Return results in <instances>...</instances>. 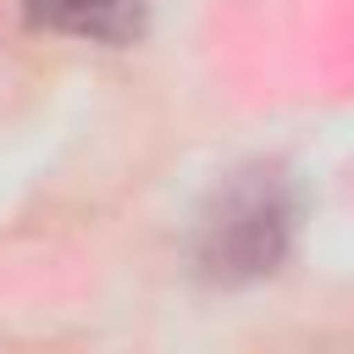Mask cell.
<instances>
[{"instance_id":"6da1fadb","label":"cell","mask_w":354,"mask_h":354,"mask_svg":"<svg viewBox=\"0 0 354 354\" xmlns=\"http://www.w3.org/2000/svg\"><path fill=\"white\" fill-rule=\"evenodd\" d=\"M288 243V199L271 177H243L221 194V210L205 221V266L216 277H260Z\"/></svg>"},{"instance_id":"7a4b0ae2","label":"cell","mask_w":354,"mask_h":354,"mask_svg":"<svg viewBox=\"0 0 354 354\" xmlns=\"http://www.w3.org/2000/svg\"><path fill=\"white\" fill-rule=\"evenodd\" d=\"M22 11L39 28L88 44H133L149 22V0H22Z\"/></svg>"}]
</instances>
